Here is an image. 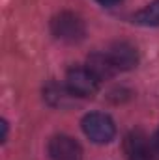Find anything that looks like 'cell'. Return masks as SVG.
I'll return each mask as SVG.
<instances>
[{
    "label": "cell",
    "mask_w": 159,
    "mask_h": 160,
    "mask_svg": "<svg viewBox=\"0 0 159 160\" xmlns=\"http://www.w3.org/2000/svg\"><path fill=\"white\" fill-rule=\"evenodd\" d=\"M51 32L54 38L66 41V43H79L86 36V26L79 15H75L71 11H62L52 17Z\"/></svg>",
    "instance_id": "cell-1"
},
{
    "label": "cell",
    "mask_w": 159,
    "mask_h": 160,
    "mask_svg": "<svg viewBox=\"0 0 159 160\" xmlns=\"http://www.w3.org/2000/svg\"><path fill=\"white\" fill-rule=\"evenodd\" d=\"M82 130L94 143H109L116 134L114 121L107 114H101V112H92V114L84 116Z\"/></svg>",
    "instance_id": "cell-2"
},
{
    "label": "cell",
    "mask_w": 159,
    "mask_h": 160,
    "mask_svg": "<svg viewBox=\"0 0 159 160\" xmlns=\"http://www.w3.org/2000/svg\"><path fill=\"white\" fill-rule=\"evenodd\" d=\"M66 88L73 93V97H94L99 89V80L96 78L88 67H73L66 77Z\"/></svg>",
    "instance_id": "cell-3"
},
{
    "label": "cell",
    "mask_w": 159,
    "mask_h": 160,
    "mask_svg": "<svg viewBox=\"0 0 159 160\" xmlns=\"http://www.w3.org/2000/svg\"><path fill=\"white\" fill-rule=\"evenodd\" d=\"M123 151L127 160H159L157 149L150 143L148 136L142 130H133L125 136Z\"/></svg>",
    "instance_id": "cell-4"
},
{
    "label": "cell",
    "mask_w": 159,
    "mask_h": 160,
    "mask_svg": "<svg viewBox=\"0 0 159 160\" xmlns=\"http://www.w3.org/2000/svg\"><path fill=\"white\" fill-rule=\"evenodd\" d=\"M49 157L52 160H82V149L71 136H54L49 142Z\"/></svg>",
    "instance_id": "cell-5"
},
{
    "label": "cell",
    "mask_w": 159,
    "mask_h": 160,
    "mask_svg": "<svg viewBox=\"0 0 159 160\" xmlns=\"http://www.w3.org/2000/svg\"><path fill=\"white\" fill-rule=\"evenodd\" d=\"M109 58L111 62L114 63V67L118 71H129L133 69L137 63H139V54H137V48L125 41H118L114 43L111 48H109Z\"/></svg>",
    "instance_id": "cell-6"
},
{
    "label": "cell",
    "mask_w": 159,
    "mask_h": 160,
    "mask_svg": "<svg viewBox=\"0 0 159 160\" xmlns=\"http://www.w3.org/2000/svg\"><path fill=\"white\" fill-rule=\"evenodd\" d=\"M86 67H88V71L99 80V82L114 77V73L118 71V69L114 67V63L111 62L109 54H101V52L92 54V56L88 58V62H86Z\"/></svg>",
    "instance_id": "cell-7"
},
{
    "label": "cell",
    "mask_w": 159,
    "mask_h": 160,
    "mask_svg": "<svg viewBox=\"0 0 159 160\" xmlns=\"http://www.w3.org/2000/svg\"><path fill=\"white\" fill-rule=\"evenodd\" d=\"M133 22L142 26H159V0H154L144 9L133 15Z\"/></svg>",
    "instance_id": "cell-8"
},
{
    "label": "cell",
    "mask_w": 159,
    "mask_h": 160,
    "mask_svg": "<svg viewBox=\"0 0 159 160\" xmlns=\"http://www.w3.org/2000/svg\"><path fill=\"white\" fill-rule=\"evenodd\" d=\"M69 95H73L68 88L64 89V88H60V86H56V84H52V86H49L47 89H45V97H47V101L52 104V106H66L68 102L64 101L66 97H69Z\"/></svg>",
    "instance_id": "cell-9"
},
{
    "label": "cell",
    "mask_w": 159,
    "mask_h": 160,
    "mask_svg": "<svg viewBox=\"0 0 159 160\" xmlns=\"http://www.w3.org/2000/svg\"><path fill=\"white\" fill-rule=\"evenodd\" d=\"M6 138H8V123L2 121V142H6Z\"/></svg>",
    "instance_id": "cell-10"
},
{
    "label": "cell",
    "mask_w": 159,
    "mask_h": 160,
    "mask_svg": "<svg viewBox=\"0 0 159 160\" xmlns=\"http://www.w3.org/2000/svg\"><path fill=\"white\" fill-rule=\"evenodd\" d=\"M101 6H114V4H118V2H122V0H97Z\"/></svg>",
    "instance_id": "cell-11"
},
{
    "label": "cell",
    "mask_w": 159,
    "mask_h": 160,
    "mask_svg": "<svg viewBox=\"0 0 159 160\" xmlns=\"http://www.w3.org/2000/svg\"><path fill=\"white\" fill-rule=\"evenodd\" d=\"M156 149L159 151V130H157V134H156Z\"/></svg>",
    "instance_id": "cell-12"
}]
</instances>
